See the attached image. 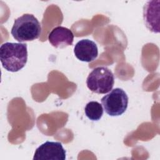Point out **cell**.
<instances>
[{"label": "cell", "instance_id": "8992f818", "mask_svg": "<svg viewBox=\"0 0 160 160\" xmlns=\"http://www.w3.org/2000/svg\"><path fill=\"white\" fill-rule=\"evenodd\" d=\"M160 1H149L144 6L143 18L146 28L151 31L159 32Z\"/></svg>", "mask_w": 160, "mask_h": 160}, {"label": "cell", "instance_id": "277c9868", "mask_svg": "<svg viewBox=\"0 0 160 160\" xmlns=\"http://www.w3.org/2000/svg\"><path fill=\"white\" fill-rule=\"evenodd\" d=\"M128 96L121 88H115L101 98V104L105 112L111 116L122 114L128 106Z\"/></svg>", "mask_w": 160, "mask_h": 160}, {"label": "cell", "instance_id": "6da1fadb", "mask_svg": "<svg viewBox=\"0 0 160 160\" xmlns=\"http://www.w3.org/2000/svg\"><path fill=\"white\" fill-rule=\"evenodd\" d=\"M0 60L2 67L10 72H17L24 67L28 61L27 44L7 42L0 47Z\"/></svg>", "mask_w": 160, "mask_h": 160}, {"label": "cell", "instance_id": "52a82bcc", "mask_svg": "<svg viewBox=\"0 0 160 160\" xmlns=\"http://www.w3.org/2000/svg\"><path fill=\"white\" fill-rule=\"evenodd\" d=\"M74 52L79 60L89 62L98 57V49L94 41L88 39H82L76 44Z\"/></svg>", "mask_w": 160, "mask_h": 160}, {"label": "cell", "instance_id": "7a4b0ae2", "mask_svg": "<svg viewBox=\"0 0 160 160\" xmlns=\"http://www.w3.org/2000/svg\"><path fill=\"white\" fill-rule=\"evenodd\" d=\"M41 32V24L31 14H24L14 20L11 33L20 42L38 39Z\"/></svg>", "mask_w": 160, "mask_h": 160}, {"label": "cell", "instance_id": "3957f363", "mask_svg": "<svg viewBox=\"0 0 160 160\" xmlns=\"http://www.w3.org/2000/svg\"><path fill=\"white\" fill-rule=\"evenodd\" d=\"M114 83V78L112 71L106 67H97L89 74L86 84L89 89L98 94H105L109 92Z\"/></svg>", "mask_w": 160, "mask_h": 160}, {"label": "cell", "instance_id": "9c48e42d", "mask_svg": "<svg viewBox=\"0 0 160 160\" xmlns=\"http://www.w3.org/2000/svg\"><path fill=\"white\" fill-rule=\"evenodd\" d=\"M86 116L92 121L99 120L103 114L102 105L97 101H90L85 106Z\"/></svg>", "mask_w": 160, "mask_h": 160}, {"label": "cell", "instance_id": "5b68a950", "mask_svg": "<svg viewBox=\"0 0 160 160\" xmlns=\"http://www.w3.org/2000/svg\"><path fill=\"white\" fill-rule=\"evenodd\" d=\"M66 151L59 142L46 141L35 151L33 160H64Z\"/></svg>", "mask_w": 160, "mask_h": 160}, {"label": "cell", "instance_id": "ba28073f", "mask_svg": "<svg viewBox=\"0 0 160 160\" xmlns=\"http://www.w3.org/2000/svg\"><path fill=\"white\" fill-rule=\"evenodd\" d=\"M48 40L51 45L57 48H64L73 43L74 34L71 30L58 26L52 29L48 35Z\"/></svg>", "mask_w": 160, "mask_h": 160}]
</instances>
